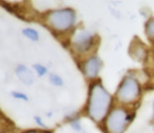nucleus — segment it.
Instances as JSON below:
<instances>
[{"instance_id":"nucleus-12","label":"nucleus","mask_w":154,"mask_h":133,"mask_svg":"<svg viewBox=\"0 0 154 133\" xmlns=\"http://www.w3.org/2000/svg\"><path fill=\"white\" fill-rule=\"evenodd\" d=\"M13 95H14L15 97H17V99H23V100H25V101H27V97L25 94H23V93H20V92H13Z\"/></svg>"},{"instance_id":"nucleus-11","label":"nucleus","mask_w":154,"mask_h":133,"mask_svg":"<svg viewBox=\"0 0 154 133\" xmlns=\"http://www.w3.org/2000/svg\"><path fill=\"white\" fill-rule=\"evenodd\" d=\"M34 68L36 69V71L38 73V75H39V76H41V77H42V76H44L45 73H47V69L45 68V67L43 66V65H41V64H36V65H34Z\"/></svg>"},{"instance_id":"nucleus-5","label":"nucleus","mask_w":154,"mask_h":133,"mask_svg":"<svg viewBox=\"0 0 154 133\" xmlns=\"http://www.w3.org/2000/svg\"><path fill=\"white\" fill-rule=\"evenodd\" d=\"M94 38L91 32L87 30H79L72 38V46L79 53H86L92 47Z\"/></svg>"},{"instance_id":"nucleus-15","label":"nucleus","mask_w":154,"mask_h":133,"mask_svg":"<svg viewBox=\"0 0 154 133\" xmlns=\"http://www.w3.org/2000/svg\"><path fill=\"white\" fill-rule=\"evenodd\" d=\"M153 117H154V102H153Z\"/></svg>"},{"instance_id":"nucleus-14","label":"nucleus","mask_w":154,"mask_h":133,"mask_svg":"<svg viewBox=\"0 0 154 133\" xmlns=\"http://www.w3.org/2000/svg\"><path fill=\"white\" fill-rule=\"evenodd\" d=\"M27 133H40V132H37V131H31V132H27Z\"/></svg>"},{"instance_id":"nucleus-3","label":"nucleus","mask_w":154,"mask_h":133,"mask_svg":"<svg viewBox=\"0 0 154 133\" xmlns=\"http://www.w3.org/2000/svg\"><path fill=\"white\" fill-rule=\"evenodd\" d=\"M75 14L70 8L54 11L47 16V23L58 32H65L69 29L75 24Z\"/></svg>"},{"instance_id":"nucleus-4","label":"nucleus","mask_w":154,"mask_h":133,"mask_svg":"<svg viewBox=\"0 0 154 133\" xmlns=\"http://www.w3.org/2000/svg\"><path fill=\"white\" fill-rule=\"evenodd\" d=\"M140 94V86L132 77H126L116 91V97L122 104H132L136 102Z\"/></svg>"},{"instance_id":"nucleus-9","label":"nucleus","mask_w":154,"mask_h":133,"mask_svg":"<svg viewBox=\"0 0 154 133\" xmlns=\"http://www.w3.org/2000/svg\"><path fill=\"white\" fill-rule=\"evenodd\" d=\"M22 32L24 36H26L27 38L31 39L32 41H37L39 39L38 32H37L35 29H32V28H25V29L22 30Z\"/></svg>"},{"instance_id":"nucleus-7","label":"nucleus","mask_w":154,"mask_h":133,"mask_svg":"<svg viewBox=\"0 0 154 133\" xmlns=\"http://www.w3.org/2000/svg\"><path fill=\"white\" fill-rule=\"evenodd\" d=\"M16 75L24 84L29 85L34 82V76L31 73L29 69H27L26 66L24 65H19L16 69Z\"/></svg>"},{"instance_id":"nucleus-13","label":"nucleus","mask_w":154,"mask_h":133,"mask_svg":"<svg viewBox=\"0 0 154 133\" xmlns=\"http://www.w3.org/2000/svg\"><path fill=\"white\" fill-rule=\"evenodd\" d=\"M36 119H37V122H38V124H40L41 126H44V125H43V123H42V122H41V119H39L38 117H36Z\"/></svg>"},{"instance_id":"nucleus-1","label":"nucleus","mask_w":154,"mask_h":133,"mask_svg":"<svg viewBox=\"0 0 154 133\" xmlns=\"http://www.w3.org/2000/svg\"><path fill=\"white\" fill-rule=\"evenodd\" d=\"M112 97L101 83H94L90 88L88 100V115L97 123L102 122L108 115Z\"/></svg>"},{"instance_id":"nucleus-8","label":"nucleus","mask_w":154,"mask_h":133,"mask_svg":"<svg viewBox=\"0 0 154 133\" xmlns=\"http://www.w3.org/2000/svg\"><path fill=\"white\" fill-rule=\"evenodd\" d=\"M146 34L149 39L154 40V18L150 19L146 24Z\"/></svg>"},{"instance_id":"nucleus-10","label":"nucleus","mask_w":154,"mask_h":133,"mask_svg":"<svg viewBox=\"0 0 154 133\" xmlns=\"http://www.w3.org/2000/svg\"><path fill=\"white\" fill-rule=\"evenodd\" d=\"M49 80H51V82L53 83L54 85H56V86H61L63 84V81L61 78H60L59 76L55 75V73H51V75L49 76Z\"/></svg>"},{"instance_id":"nucleus-2","label":"nucleus","mask_w":154,"mask_h":133,"mask_svg":"<svg viewBox=\"0 0 154 133\" xmlns=\"http://www.w3.org/2000/svg\"><path fill=\"white\" fill-rule=\"evenodd\" d=\"M132 119V114L126 109L119 107L108 113L105 121V129L107 133H124Z\"/></svg>"},{"instance_id":"nucleus-6","label":"nucleus","mask_w":154,"mask_h":133,"mask_svg":"<svg viewBox=\"0 0 154 133\" xmlns=\"http://www.w3.org/2000/svg\"><path fill=\"white\" fill-rule=\"evenodd\" d=\"M102 68V61L99 57H91L84 63L83 70L87 78L93 79L99 75L100 70Z\"/></svg>"}]
</instances>
